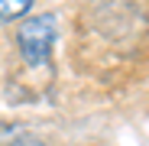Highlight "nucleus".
I'll return each mask as SVG.
<instances>
[{
	"mask_svg": "<svg viewBox=\"0 0 149 146\" xmlns=\"http://www.w3.org/2000/svg\"><path fill=\"white\" fill-rule=\"evenodd\" d=\"M55 36H58V20L52 13H39V16H29L26 23L19 26L16 33V45H19V55L26 65H45L49 55H52V45H55Z\"/></svg>",
	"mask_w": 149,
	"mask_h": 146,
	"instance_id": "1",
	"label": "nucleus"
},
{
	"mask_svg": "<svg viewBox=\"0 0 149 146\" xmlns=\"http://www.w3.org/2000/svg\"><path fill=\"white\" fill-rule=\"evenodd\" d=\"M29 10H33V0H0V26L26 16Z\"/></svg>",
	"mask_w": 149,
	"mask_h": 146,
	"instance_id": "2",
	"label": "nucleus"
},
{
	"mask_svg": "<svg viewBox=\"0 0 149 146\" xmlns=\"http://www.w3.org/2000/svg\"><path fill=\"white\" fill-rule=\"evenodd\" d=\"M3 146H45L39 136H29V133H16L10 143H3Z\"/></svg>",
	"mask_w": 149,
	"mask_h": 146,
	"instance_id": "3",
	"label": "nucleus"
}]
</instances>
